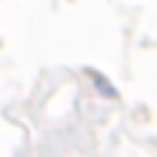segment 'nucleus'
I'll list each match as a JSON object with an SVG mask.
<instances>
[{
  "label": "nucleus",
  "mask_w": 157,
  "mask_h": 157,
  "mask_svg": "<svg viewBox=\"0 0 157 157\" xmlns=\"http://www.w3.org/2000/svg\"><path fill=\"white\" fill-rule=\"evenodd\" d=\"M87 77H90L94 90L104 97V100H121V90L110 84V77H107V74H100V70H94V67H87Z\"/></svg>",
  "instance_id": "obj_1"
}]
</instances>
